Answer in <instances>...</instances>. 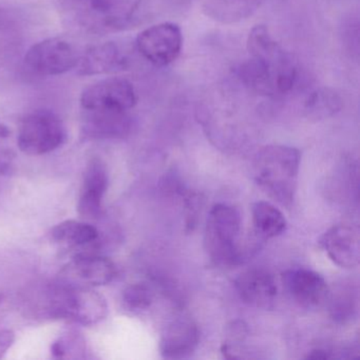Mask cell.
<instances>
[{
    "label": "cell",
    "mask_w": 360,
    "mask_h": 360,
    "mask_svg": "<svg viewBox=\"0 0 360 360\" xmlns=\"http://www.w3.org/2000/svg\"><path fill=\"white\" fill-rule=\"evenodd\" d=\"M300 159L298 149L292 147H264L255 159V180L274 200L290 206L296 193Z\"/></svg>",
    "instance_id": "1"
},
{
    "label": "cell",
    "mask_w": 360,
    "mask_h": 360,
    "mask_svg": "<svg viewBox=\"0 0 360 360\" xmlns=\"http://www.w3.org/2000/svg\"><path fill=\"white\" fill-rule=\"evenodd\" d=\"M46 311L50 318L94 326L106 318L108 305L94 288L60 281L48 292Z\"/></svg>",
    "instance_id": "2"
},
{
    "label": "cell",
    "mask_w": 360,
    "mask_h": 360,
    "mask_svg": "<svg viewBox=\"0 0 360 360\" xmlns=\"http://www.w3.org/2000/svg\"><path fill=\"white\" fill-rule=\"evenodd\" d=\"M241 217L233 206L217 204L210 210L205 231V245L217 264L233 265L239 262L241 252L239 238Z\"/></svg>",
    "instance_id": "3"
},
{
    "label": "cell",
    "mask_w": 360,
    "mask_h": 360,
    "mask_svg": "<svg viewBox=\"0 0 360 360\" xmlns=\"http://www.w3.org/2000/svg\"><path fill=\"white\" fill-rule=\"evenodd\" d=\"M77 22L96 32H112L127 26L141 0H63Z\"/></svg>",
    "instance_id": "4"
},
{
    "label": "cell",
    "mask_w": 360,
    "mask_h": 360,
    "mask_svg": "<svg viewBox=\"0 0 360 360\" xmlns=\"http://www.w3.org/2000/svg\"><path fill=\"white\" fill-rule=\"evenodd\" d=\"M66 139V127L56 113L37 110L22 120L18 145L26 155H41L60 148Z\"/></svg>",
    "instance_id": "5"
},
{
    "label": "cell",
    "mask_w": 360,
    "mask_h": 360,
    "mask_svg": "<svg viewBox=\"0 0 360 360\" xmlns=\"http://www.w3.org/2000/svg\"><path fill=\"white\" fill-rule=\"evenodd\" d=\"M79 58L81 56L72 44L53 37L33 45L25 56V64L35 75L54 77L77 67Z\"/></svg>",
    "instance_id": "6"
},
{
    "label": "cell",
    "mask_w": 360,
    "mask_h": 360,
    "mask_svg": "<svg viewBox=\"0 0 360 360\" xmlns=\"http://www.w3.org/2000/svg\"><path fill=\"white\" fill-rule=\"evenodd\" d=\"M183 35L174 22H163L142 31L136 37L141 56L157 67L174 63L182 51Z\"/></svg>",
    "instance_id": "7"
},
{
    "label": "cell",
    "mask_w": 360,
    "mask_h": 360,
    "mask_svg": "<svg viewBox=\"0 0 360 360\" xmlns=\"http://www.w3.org/2000/svg\"><path fill=\"white\" fill-rule=\"evenodd\" d=\"M136 102L138 98L134 85L121 77H110L92 84L81 96L83 110L129 112Z\"/></svg>",
    "instance_id": "8"
},
{
    "label": "cell",
    "mask_w": 360,
    "mask_h": 360,
    "mask_svg": "<svg viewBox=\"0 0 360 360\" xmlns=\"http://www.w3.org/2000/svg\"><path fill=\"white\" fill-rule=\"evenodd\" d=\"M117 274V266L110 259L91 252H79L60 271V281L94 288L110 283Z\"/></svg>",
    "instance_id": "9"
},
{
    "label": "cell",
    "mask_w": 360,
    "mask_h": 360,
    "mask_svg": "<svg viewBox=\"0 0 360 360\" xmlns=\"http://www.w3.org/2000/svg\"><path fill=\"white\" fill-rule=\"evenodd\" d=\"M282 283L290 298L307 309L319 307L330 294L323 277L311 269H288L282 274Z\"/></svg>",
    "instance_id": "10"
},
{
    "label": "cell",
    "mask_w": 360,
    "mask_h": 360,
    "mask_svg": "<svg viewBox=\"0 0 360 360\" xmlns=\"http://www.w3.org/2000/svg\"><path fill=\"white\" fill-rule=\"evenodd\" d=\"M109 176L102 160L92 159L86 166L79 191L77 212L85 219H96L102 212L103 200L108 189Z\"/></svg>",
    "instance_id": "11"
},
{
    "label": "cell",
    "mask_w": 360,
    "mask_h": 360,
    "mask_svg": "<svg viewBox=\"0 0 360 360\" xmlns=\"http://www.w3.org/2000/svg\"><path fill=\"white\" fill-rule=\"evenodd\" d=\"M235 286L241 300L256 309H271L277 298L275 279L264 269H248L240 274Z\"/></svg>",
    "instance_id": "12"
},
{
    "label": "cell",
    "mask_w": 360,
    "mask_h": 360,
    "mask_svg": "<svg viewBox=\"0 0 360 360\" xmlns=\"http://www.w3.org/2000/svg\"><path fill=\"white\" fill-rule=\"evenodd\" d=\"M197 324L186 317L174 319L162 333L160 351L168 359H182L191 356L199 345Z\"/></svg>",
    "instance_id": "13"
},
{
    "label": "cell",
    "mask_w": 360,
    "mask_h": 360,
    "mask_svg": "<svg viewBox=\"0 0 360 360\" xmlns=\"http://www.w3.org/2000/svg\"><path fill=\"white\" fill-rule=\"evenodd\" d=\"M320 245L338 266L354 269L359 263V237L351 226L336 225L328 229L320 239Z\"/></svg>",
    "instance_id": "14"
},
{
    "label": "cell",
    "mask_w": 360,
    "mask_h": 360,
    "mask_svg": "<svg viewBox=\"0 0 360 360\" xmlns=\"http://www.w3.org/2000/svg\"><path fill=\"white\" fill-rule=\"evenodd\" d=\"M128 112L83 110V134L91 140H110L127 136L131 129Z\"/></svg>",
    "instance_id": "15"
},
{
    "label": "cell",
    "mask_w": 360,
    "mask_h": 360,
    "mask_svg": "<svg viewBox=\"0 0 360 360\" xmlns=\"http://www.w3.org/2000/svg\"><path fill=\"white\" fill-rule=\"evenodd\" d=\"M125 56L115 43L100 44L89 48L79 58L81 75H101L117 72L126 67Z\"/></svg>",
    "instance_id": "16"
},
{
    "label": "cell",
    "mask_w": 360,
    "mask_h": 360,
    "mask_svg": "<svg viewBox=\"0 0 360 360\" xmlns=\"http://www.w3.org/2000/svg\"><path fill=\"white\" fill-rule=\"evenodd\" d=\"M240 81L252 91L261 96H276V73L264 60L252 58L237 69Z\"/></svg>",
    "instance_id": "17"
},
{
    "label": "cell",
    "mask_w": 360,
    "mask_h": 360,
    "mask_svg": "<svg viewBox=\"0 0 360 360\" xmlns=\"http://www.w3.org/2000/svg\"><path fill=\"white\" fill-rule=\"evenodd\" d=\"M98 231L89 223L83 221L67 220L52 229L50 236L56 243L69 248H79L96 243Z\"/></svg>",
    "instance_id": "18"
},
{
    "label": "cell",
    "mask_w": 360,
    "mask_h": 360,
    "mask_svg": "<svg viewBox=\"0 0 360 360\" xmlns=\"http://www.w3.org/2000/svg\"><path fill=\"white\" fill-rule=\"evenodd\" d=\"M252 214L255 229L260 237L271 239L286 231L288 223L283 214L269 202H256L252 205Z\"/></svg>",
    "instance_id": "19"
},
{
    "label": "cell",
    "mask_w": 360,
    "mask_h": 360,
    "mask_svg": "<svg viewBox=\"0 0 360 360\" xmlns=\"http://www.w3.org/2000/svg\"><path fill=\"white\" fill-rule=\"evenodd\" d=\"M263 0H210L204 11L214 20L224 22H238L252 15Z\"/></svg>",
    "instance_id": "20"
},
{
    "label": "cell",
    "mask_w": 360,
    "mask_h": 360,
    "mask_svg": "<svg viewBox=\"0 0 360 360\" xmlns=\"http://www.w3.org/2000/svg\"><path fill=\"white\" fill-rule=\"evenodd\" d=\"M342 107V98L332 88L316 89L307 96L304 102L305 115L309 119L315 121L337 115Z\"/></svg>",
    "instance_id": "21"
},
{
    "label": "cell",
    "mask_w": 360,
    "mask_h": 360,
    "mask_svg": "<svg viewBox=\"0 0 360 360\" xmlns=\"http://www.w3.org/2000/svg\"><path fill=\"white\" fill-rule=\"evenodd\" d=\"M153 302V292L147 284L134 283L128 286L123 294L124 307L131 311H144Z\"/></svg>",
    "instance_id": "22"
},
{
    "label": "cell",
    "mask_w": 360,
    "mask_h": 360,
    "mask_svg": "<svg viewBox=\"0 0 360 360\" xmlns=\"http://www.w3.org/2000/svg\"><path fill=\"white\" fill-rule=\"evenodd\" d=\"M355 300L353 292L347 288H340L338 292L330 297V313L334 319L345 321L353 317L355 311Z\"/></svg>",
    "instance_id": "23"
},
{
    "label": "cell",
    "mask_w": 360,
    "mask_h": 360,
    "mask_svg": "<svg viewBox=\"0 0 360 360\" xmlns=\"http://www.w3.org/2000/svg\"><path fill=\"white\" fill-rule=\"evenodd\" d=\"M85 341L79 334L68 333L52 345L51 353L56 358H71V354L79 357L77 352H85Z\"/></svg>",
    "instance_id": "24"
},
{
    "label": "cell",
    "mask_w": 360,
    "mask_h": 360,
    "mask_svg": "<svg viewBox=\"0 0 360 360\" xmlns=\"http://www.w3.org/2000/svg\"><path fill=\"white\" fill-rule=\"evenodd\" d=\"M11 136L9 127L0 123V176L7 174L13 165L15 153L10 144Z\"/></svg>",
    "instance_id": "25"
},
{
    "label": "cell",
    "mask_w": 360,
    "mask_h": 360,
    "mask_svg": "<svg viewBox=\"0 0 360 360\" xmlns=\"http://www.w3.org/2000/svg\"><path fill=\"white\" fill-rule=\"evenodd\" d=\"M15 340V334L10 330H0V358L3 357Z\"/></svg>",
    "instance_id": "26"
},
{
    "label": "cell",
    "mask_w": 360,
    "mask_h": 360,
    "mask_svg": "<svg viewBox=\"0 0 360 360\" xmlns=\"http://www.w3.org/2000/svg\"><path fill=\"white\" fill-rule=\"evenodd\" d=\"M332 357V352L324 349H313V351L307 356V359H330V358Z\"/></svg>",
    "instance_id": "27"
}]
</instances>
